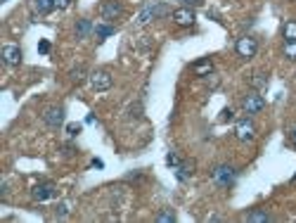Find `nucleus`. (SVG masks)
<instances>
[{"label":"nucleus","instance_id":"obj_1","mask_svg":"<svg viewBox=\"0 0 296 223\" xmlns=\"http://www.w3.org/2000/svg\"><path fill=\"white\" fill-rule=\"evenodd\" d=\"M211 181L223 190L232 188L234 181H237V169H234L232 164H218V166H214V171H211Z\"/></svg>","mask_w":296,"mask_h":223},{"label":"nucleus","instance_id":"obj_2","mask_svg":"<svg viewBox=\"0 0 296 223\" xmlns=\"http://www.w3.org/2000/svg\"><path fill=\"white\" fill-rule=\"evenodd\" d=\"M100 17L104 21H116L124 17V5H121V0H104L102 5H100Z\"/></svg>","mask_w":296,"mask_h":223},{"label":"nucleus","instance_id":"obj_3","mask_svg":"<svg viewBox=\"0 0 296 223\" xmlns=\"http://www.w3.org/2000/svg\"><path fill=\"white\" fill-rule=\"evenodd\" d=\"M234 52H237L242 60H251V57L258 52V43H256V38H251V36H242V38H237V43H234Z\"/></svg>","mask_w":296,"mask_h":223},{"label":"nucleus","instance_id":"obj_4","mask_svg":"<svg viewBox=\"0 0 296 223\" xmlns=\"http://www.w3.org/2000/svg\"><path fill=\"white\" fill-rule=\"evenodd\" d=\"M111 83H114V76H111L107 69H97V71H93V74H90V86H93L97 93L109 91Z\"/></svg>","mask_w":296,"mask_h":223},{"label":"nucleus","instance_id":"obj_5","mask_svg":"<svg viewBox=\"0 0 296 223\" xmlns=\"http://www.w3.org/2000/svg\"><path fill=\"white\" fill-rule=\"evenodd\" d=\"M234 135H237V140H242V143H249V140L256 138V126L251 119H240L237 121V126H234Z\"/></svg>","mask_w":296,"mask_h":223},{"label":"nucleus","instance_id":"obj_6","mask_svg":"<svg viewBox=\"0 0 296 223\" xmlns=\"http://www.w3.org/2000/svg\"><path fill=\"white\" fill-rule=\"evenodd\" d=\"M171 12L168 10V5H164V3H159V5H147L142 12H140L138 21L140 24H150L152 19H157V17H166V14Z\"/></svg>","mask_w":296,"mask_h":223},{"label":"nucleus","instance_id":"obj_7","mask_svg":"<svg viewBox=\"0 0 296 223\" xmlns=\"http://www.w3.org/2000/svg\"><path fill=\"white\" fill-rule=\"evenodd\" d=\"M55 195H57L55 183H38V185H34V190H31V197H34L36 202H45V200H52Z\"/></svg>","mask_w":296,"mask_h":223},{"label":"nucleus","instance_id":"obj_8","mask_svg":"<svg viewBox=\"0 0 296 223\" xmlns=\"http://www.w3.org/2000/svg\"><path fill=\"white\" fill-rule=\"evenodd\" d=\"M43 121L50 128H60L64 124V107H48L43 112Z\"/></svg>","mask_w":296,"mask_h":223},{"label":"nucleus","instance_id":"obj_9","mask_svg":"<svg viewBox=\"0 0 296 223\" xmlns=\"http://www.w3.org/2000/svg\"><path fill=\"white\" fill-rule=\"evenodd\" d=\"M242 107H244L247 114H258V112H263V107H265V100H263L258 93H249L247 98L242 100Z\"/></svg>","mask_w":296,"mask_h":223},{"label":"nucleus","instance_id":"obj_10","mask_svg":"<svg viewBox=\"0 0 296 223\" xmlns=\"http://www.w3.org/2000/svg\"><path fill=\"white\" fill-rule=\"evenodd\" d=\"M21 48L19 45H5L3 48V62L7 64V67H19L21 64Z\"/></svg>","mask_w":296,"mask_h":223},{"label":"nucleus","instance_id":"obj_11","mask_svg":"<svg viewBox=\"0 0 296 223\" xmlns=\"http://www.w3.org/2000/svg\"><path fill=\"white\" fill-rule=\"evenodd\" d=\"M171 17L178 26H192L194 24V12L190 10V7H178V10H173Z\"/></svg>","mask_w":296,"mask_h":223},{"label":"nucleus","instance_id":"obj_12","mask_svg":"<svg viewBox=\"0 0 296 223\" xmlns=\"http://www.w3.org/2000/svg\"><path fill=\"white\" fill-rule=\"evenodd\" d=\"M194 176V161H180L178 166H175V178H178L180 183H185L187 178H192Z\"/></svg>","mask_w":296,"mask_h":223},{"label":"nucleus","instance_id":"obj_13","mask_svg":"<svg viewBox=\"0 0 296 223\" xmlns=\"http://www.w3.org/2000/svg\"><path fill=\"white\" fill-rule=\"evenodd\" d=\"M74 34H76V38H88L90 34H95V26H93V21L90 19H78L76 21V26H74Z\"/></svg>","mask_w":296,"mask_h":223},{"label":"nucleus","instance_id":"obj_14","mask_svg":"<svg viewBox=\"0 0 296 223\" xmlns=\"http://www.w3.org/2000/svg\"><path fill=\"white\" fill-rule=\"evenodd\" d=\"M244 221H249V223H268V221H273V216H270L265 209H251V211L244 214Z\"/></svg>","mask_w":296,"mask_h":223},{"label":"nucleus","instance_id":"obj_15","mask_svg":"<svg viewBox=\"0 0 296 223\" xmlns=\"http://www.w3.org/2000/svg\"><path fill=\"white\" fill-rule=\"evenodd\" d=\"M192 69L197 76H209L211 71H214V62L209 60V57H204V60H199V62H194L192 64Z\"/></svg>","mask_w":296,"mask_h":223},{"label":"nucleus","instance_id":"obj_16","mask_svg":"<svg viewBox=\"0 0 296 223\" xmlns=\"http://www.w3.org/2000/svg\"><path fill=\"white\" fill-rule=\"evenodd\" d=\"M249 86H251L254 91H263V88L268 86V74H265V71H256L254 76L249 78Z\"/></svg>","mask_w":296,"mask_h":223},{"label":"nucleus","instance_id":"obj_17","mask_svg":"<svg viewBox=\"0 0 296 223\" xmlns=\"http://www.w3.org/2000/svg\"><path fill=\"white\" fill-rule=\"evenodd\" d=\"M116 34V26L114 24H109V21H104V24H97L95 26V36L100 38V41H104V38H109V36Z\"/></svg>","mask_w":296,"mask_h":223},{"label":"nucleus","instance_id":"obj_18","mask_svg":"<svg viewBox=\"0 0 296 223\" xmlns=\"http://www.w3.org/2000/svg\"><path fill=\"white\" fill-rule=\"evenodd\" d=\"M34 10L38 14H50L55 10V0H34Z\"/></svg>","mask_w":296,"mask_h":223},{"label":"nucleus","instance_id":"obj_19","mask_svg":"<svg viewBox=\"0 0 296 223\" xmlns=\"http://www.w3.org/2000/svg\"><path fill=\"white\" fill-rule=\"evenodd\" d=\"M282 36H284V41H287V43H296V21H294V19L284 21Z\"/></svg>","mask_w":296,"mask_h":223},{"label":"nucleus","instance_id":"obj_20","mask_svg":"<svg viewBox=\"0 0 296 223\" xmlns=\"http://www.w3.org/2000/svg\"><path fill=\"white\" fill-rule=\"evenodd\" d=\"M175 209H161L157 214V216H154V221L157 223H175Z\"/></svg>","mask_w":296,"mask_h":223},{"label":"nucleus","instance_id":"obj_21","mask_svg":"<svg viewBox=\"0 0 296 223\" xmlns=\"http://www.w3.org/2000/svg\"><path fill=\"white\" fill-rule=\"evenodd\" d=\"M85 76H88L85 67H76V69H71V74H69V78L74 81V83H81V81H83Z\"/></svg>","mask_w":296,"mask_h":223},{"label":"nucleus","instance_id":"obj_22","mask_svg":"<svg viewBox=\"0 0 296 223\" xmlns=\"http://www.w3.org/2000/svg\"><path fill=\"white\" fill-rule=\"evenodd\" d=\"M284 57L287 60H296V43H287L284 45Z\"/></svg>","mask_w":296,"mask_h":223},{"label":"nucleus","instance_id":"obj_23","mask_svg":"<svg viewBox=\"0 0 296 223\" xmlns=\"http://www.w3.org/2000/svg\"><path fill=\"white\" fill-rule=\"evenodd\" d=\"M81 131H83V126H81V124H69V126H67V133H69L71 138H76V135H78Z\"/></svg>","mask_w":296,"mask_h":223},{"label":"nucleus","instance_id":"obj_24","mask_svg":"<svg viewBox=\"0 0 296 223\" xmlns=\"http://www.w3.org/2000/svg\"><path fill=\"white\" fill-rule=\"evenodd\" d=\"M166 164H168V166H178L180 164V159H178V154H173V152H168V157H166Z\"/></svg>","mask_w":296,"mask_h":223},{"label":"nucleus","instance_id":"obj_25","mask_svg":"<svg viewBox=\"0 0 296 223\" xmlns=\"http://www.w3.org/2000/svg\"><path fill=\"white\" fill-rule=\"evenodd\" d=\"M38 52H41V55H48V52H50V41H41V43H38Z\"/></svg>","mask_w":296,"mask_h":223},{"label":"nucleus","instance_id":"obj_26","mask_svg":"<svg viewBox=\"0 0 296 223\" xmlns=\"http://www.w3.org/2000/svg\"><path fill=\"white\" fill-rule=\"evenodd\" d=\"M221 121H232V109H230V107H225V109L221 112Z\"/></svg>","mask_w":296,"mask_h":223},{"label":"nucleus","instance_id":"obj_27","mask_svg":"<svg viewBox=\"0 0 296 223\" xmlns=\"http://www.w3.org/2000/svg\"><path fill=\"white\" fill-rule=\"evenodd\" d=\"M62 150H64V154H78V147H74V145H69V143H67V145H62Z\"/></svg>","mask_w":296,"mask_h":223},{"label":"nucleus","instance_id":"obj_28","mask_svg":"<svg viewBox=\"0 0 296 223\" xmlns=\"http://www.w3.org/2000/svg\"><path fill=\"white\" fill-rule=\"evenodd\" d=\"M67 214H69V207H67V204H60V207H57V216L64 218Z\"/></svg>","mask_w":296,"mask_h":223},{"label":"nucleus","instance_id":"obj_29","mask_svg":"<svg viewBox=\"0 0 296 223\" xmlns=\"http://www.w3.org/2000/svg\"><path fill=\"white\" fill-rule=\"evenodd\" d=\"M71 5V0H55V7L57 10H67Z\"/></svg>","mask_w":296,"mask_h":223},{"label":"nucleus","instance_id":"obj_30","mask_svg":"<svg viewBox=\"0 0 296 223\" xmlns=\"http://www.w3.org/2000/svg\"><path fill=\"white\" fill-rule=\"evenodd\" d=\"M187 7H199L201 5V0H183Z\"/></svg>","mask_w":296,"mask_h":223},{"label":"nucleus","instance_id":"obj_31","mask_svg":"<svg viewBox=\"0 0 296 223\" xmlns=\"http://www.w3.org/2000/svg\"><path fill=\"white\" fill-rule=\"evenodd\" d=\"M93 166H95V169H102V166H104V161H102V159H93Z\"/></svg>","mask_w":296,"mask_h":223},{"label":"nucleus","instance_id":"obj_32","mask_svg":"<svg viewBox=\"0 0 296 223\" xmlns=\"http://www.w3.org/2000/svg\"><path fill=\"white\" fill-rule=\"evenodd\" d=\"M289 140H291V145H294V147H296V128H294V131H291V133H289Z\"/></svg>","mask_w":296,"mask_h":223},{"label":"nucleus","instance_id":"obj_33","mask_svg":"<svg viewBox=\"0 0 296 223\" xmlns=\"http://www.w3.org/2000/svg\"><path fill=\"white\" fill-rule=\"evenodd\" d=\"M291 183H296V176H294V178H291Z\"/></svg>","mask_w":296,"mask_h":223}]
</instances>
